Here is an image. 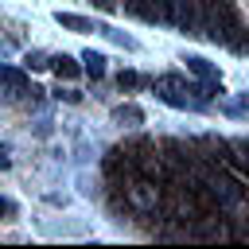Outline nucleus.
<instances>
[{
  "label": "nucleus",
  "instance_id": "14",
  "mask_svg": "<svg viewBox=\"0 0 249 249\" xmlns=\"http://www.w3.org/2000/svg\"><path fill=\"white\" fill-rule=\"evenodd\" d=\"M241 51H245V54H249V39H245V43H241Z\"/></svg>",
  "mask_w": 249,
  "mask_h": 249
},
{
  "label": "nucleus",
  "instance_id": "5",
  "mask_svg": "<svg viewBox=\"0 0 249 249\" xmlns=\"http://www.w3.org/2000/svg\"><path fill=\"white\" fill-rule=\"evenodd\" d=\"M113 117H117L121 124H144V109H140V105H132V101L117 105V109H113Z\"/></svg>",
  "mask_w": 249,
  "mask_h": 249
},
{
  "label": "nucleus",
  "instance_id": "3",
  "mask_svg": "<svg viewBox=\"0 0 249 249\" xmlns=\"http://www.w3.org/2000/svg\"><path fill=\"white\" fill-rule=\"evenodd\" d=\"M54 19H58V27H66V31H93V19L74 16V12H54Z\"/></svg>",
  "mask_w": 249,
  "mask_h": 249
},
{
  "label": "nucleus",
  "instance_id": "9",
  "mask_svg": "<svg viewBox=\"0 0 249 249\" xmlns=\"http://www.w3.org/2000/svg\"><path fill=\"white\" fill-rule=\"evenodd\" d=\"M226 113H233V117H241V113H249V93H241V101H233V105H226Z\"/></svg>",
  "mask_w": 249,
  "mask_h": 249
},
{
  "label": "nucleus",
  "instance_id": "4",
  "mask_svg": "<svg viewBox=\"0 0 249 249\" xmlns=\"http://www.w3.org/2000/svg\"><path fill=\"white\" fill-rule=\"evenodd\" d=\"M51 66H54V74H58V78H66V82L82 74V66H78L70 54H54V58H51Z\"/></svg>",
  "mask_w": 249,
  "mask_h": 249
},
{
  "label": "nucleus",
  "instance_id": "1",
  "mask_svg": "<svg viewBox=\"0 0 249 249\" xmlns=\"http://www.w3.org/2000/svg\"><path fill=\"white\" fill-rule=\"evenodd\" d=\"M0 86H8V89H16V93H23V89H27V74H23L19 66L0 62Z\"/></svg>",
  "mask_w": 249,
  "mask_h": 249
},
{
  "label": "nucleus",
  "instance_id": "2",
  "mask_svg": "<svg viewBox=\"0 0 249 249\" xmlns=\"http://www.w3.org/2000/svg\"><path fill=\"white\" fill-rule=\"evenodd\" d=\"M183 62H187V70H191L195 78H202V82H218V70H214L206 58H198V54H187Z\"/></svg>",
  "mask_w": 249,
  "mask_h": 249
},
{
  "label": "nucleus",
  "instance_id": "10",
  "mask_svg": "<svg viewBox=\"0 0 249 249\" xmlns=\"http://www.w3.org/2000/svg\"><path fill=\"white\" fill-rule=\"evenodd\" d=\"M233 148L241 152V156H237V167H241V171L249 175V144H233Z\"/></svg>",
  "mask_w": 249,
  "mask_h": 249
},
{
  "label": "nucleus",
  "instance_id": "8",
  "mask_svg": "<svg viewBox=\"0 0 249 249\" xmlns=\"http://www.w3.org/2000/svg\"><path fill=\"white\" fill-rule=\"evenodd\" d=\"M23 62H27V66H31V70H43V66H51V62H47V54H43V51H31V54H27V58H23Z\"/></svg>",
  "mask_w": 249,
  "mask_h": 249
},
{
  "label": "nucleus",
  "instance_id": "11",
  "mask_svg": "<svg viewBox=\"0 0 249 249\" xmlns=\"http://www.w3.org/2000/svg\"><path fill=\"white\" fill-rule=\"evenodd\" d=\"M12 214H16V206H12L8 198H0V218H12Z\"/></svg>",
  "mask_w": 249,
  "mask_h": 249
},
{
  "label": "nucleus",
  "instance_id": "7",
  "mask_svg": "<svg viewBox=\"0 0 249 249\" xmlns=\"http://www.w3.org/2000/svg\"><path fill=\"white\" fill-rule=\"evenodd\" d=\"M144 82H148V78L136 74V70H121V74H117V86H121V89H136V86H144Z\"/></svg>",
  "mask_w": 249,
  "mask_h": 249
},
{
  "label": "nucleus",
  "instance_id": "13",
  "mask_svg": "<svg viewBox=\"0 0 249 249\" xmlns=\"http://www.w3.org/2000/svg\"><path fill=\"white\" fill-rule=\"evenodd\" d=\"M93 4H97V8H105V4H109V0H93Z\"/></svg>",
  "mask_w": 249,
  "mask_h": 249
},
{
  "label": "nucleus",
  "instance_id": "12",
  "mask_svg": "<svg viewBox=\"0 0 249 249\" xmlns=\"http://www.w3.org/2000/svg\"><path fill=\"white\" fill-rule=\"evenodd\" d=\"M8 163H12V160H8V156H4V152H0V171H4V167H8Z\"/></svg>",
  "mask_w": 249,
  "mask_h": 249
},
{
  "label": "nucleus",
  "instance_id": "6",
  "mask_svg": "<svg viewBox=\"0 0 249 249\" xmlns=\"http://www.w3.org/2000/svg\"><path fill=\"white\" fill-rule=\"evenodd\" d=\"M82 62H86L82 70H86L89 78H101V74H105V54H97V51H86V54H82Z\"/></svg>",
  "mask_w": 249,
  "mask_h": 249
}]
</instances>
